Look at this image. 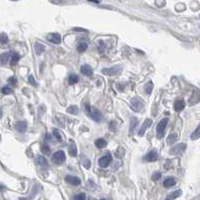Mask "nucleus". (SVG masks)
<instances>
[{
	"instance_id": "obj_41",
	"label": "nucleus",
	"mask_w": 200,
	"mask_h": 200,
	"mask_svg": "<svg viewBox=\"0 0 200 200\" xmlns=\"http://www.w3.org/2000/svg\"><path fill=\"white\" fill-rule=\"evenodd\" d=\"M2 118V108L0 107V119Z\"/></svg>"
},
{
	"instance_id": "obj_34",
	"label": "nucleus",
	"mask_w": 200,
	"mask_h": 200,
	"mask_svg": "<svg viewBox=\"0 0 200 200\" xmlns=\"http://www.w3.org/2000/svg\"><path fill=\"white\" fill-rule=\"evenodd\" d=\"M53 136L55 137V139L58 140V142H61L63 141V138H61L60 134H59V132L56 130V129H53Z\"/></svg>"
},
{
	"instance_id": "obj_36",
	"label": "nucleus",
	"mask_w": 200,
	"mask_h": 200,
	"mask_svg": "<svg viewBox=\"0 0 200 200\" xmlns=\"http://www.w3.org/2000/svg\"><path fill=\"white\" fill-rule=\"evenodd\" d=\"M160 178H161V173L160 172H155L152 175V180H154V181H157Z\"/></svg>"
},
{
	"instance_id": "obj_15",
	"label": "nucleus",
	"mask_w": 200,
	"mask_h": 200,
	"mask_svg": "<svg viewBox=\"0 0 200 200\" xmlns=\"http://www.w3.org/2000/svg\"><path fill=\"white\" fill-rule=\"evenodd\" d=\"M175 184H176V180H175V179H174L173 177H168V178H166L165 180H164V182H163L164 187H166V188L172 187V186L175 185Z\"/></svg>"
},
{
	"instance_id": "obj_16",
	"label": "nucleus",
	"mask_w": 200,
	"mask_h": 200,
	"mask_svg": "<svg viewBox=\"0 0 200 200\" xmlns=\"http://www.w3.org/2000/svg\"><path fill=\"white\" fill-rule=\"evenodd\" d=\"M199 92L198 91H195L193 93V95L191 96V98H190V100H189V104L190 105H195V104H197V103L199 102Z\"/></svg>"
},
{
	"instance_id": "obj_9",
	"label": "nucleus",
	"mask_w": 200,
	"mask_h": 200,
	"mask_svg": "<svg viewBox=\"0 0 200 200\" xmlns=\"http://www.w3.org/2000/svg\"><path fill=\"white\" fill-rule=\"evenodd\" d=\"M14 127L15 129H16V131H18L19 133H24L27 129V123L24 121H19L15 124Z\"/></svg>"
},
{
	"instance_id": "obj_29",
	"label": "nucleus",
	"mask_w": 200,
	"mask_h": 200,
	"mask_svg": "<svg viewBox=\"0 0 200 200\" xmlns=\"http://www.w3.org/2000/svg\"><path fill=\"white\" fill-rule=\"evenodd\" d=\"M86 48H88V44L85 43V42H81L78 45V51L79 53H84V51L86 50Z\"/></svg>"
},
{
	"instance_id": "obj_7",
	"label": "nucleus",
	"mask_w": 200,
	"mask_h": 200,
	"mask_svg": "<svg viewBox=\"0 0 200 200\" xmlns=\"http://www.w3.org/2000/svg\"><path fill=\"white\" fill-rule=\"evenodd\" d=\"M47 39L54 44H59L61 42V36L58 33H50L49 35H47Z\"/></svg>"
},
{
	"instance_id": "obj_32",
	"label": "nucleus",
	"mask_w": 200,
	"mask_h": 200,
	"mask_svg": "<svg viewBox=\"0 0 200 200\" xmlns=\"http://www.w3.org/2000/svg\"><path fill=\"white\" fill-rule=\"evenodd\" d=\"M180 194H181V191L180 190H177V191H174L171 195H169L168 196V198L170 199V200H172V199H175V198H177L178 196H180Z\"/></svg>"
},
{
	"instance_id": "obj_8",
	"label": "nucleus",
	"mask_w": 200,
	"mask_h": 200,
	"mask_svg": "<svg viewBox=\"0 0 200 200\" xmlns=\"http://www.w3.org/2000/svg\"><path fill=\"white\" fill-rule=\"evenodd\" d=\"M81 74L85 75H86V76H93V74H94L93 69H92L89 64H84V65H81Z\"/></svg>"
},
{
	"instance_id": "obj_1",
	"label": "nucleus",
	"mask_w": 200,
	"mask_h": 200,
	"mask_svg": "<svg viewBox=\"0 0 200 200\" xmlns=\"http://www.w3.org/2000/svg\"><path fill=\"white\" fill-rule=\"evenodd\" d=\"M168 121H169L168 118H164V119H162L160 122H159V124L157 125L156 131H157V137L159 138V139H161V138L164 136V133H165V129H166Z\"/></svg>"
},
{
	"instance_id": "obj_17",
	"label": "nucleus",
	"mask_w": 200,
	"mask_h": 200,
	"mask_svg": "<svg viewBox=\"0 0 200 200\" xmlns=\"http://www.w3.org/2000/svg\"><path fill=\"white\" fill-rule=\"evenodd\" d=\"M34 49H35V53H36V54H42L43 51L45 50V47L43 44L39 43V42H35Z\"/></svg>"
},
{
	"instance_id": "obj_39",
	"label": "nucleus",
	"mask_w": 200,
	"mask_h": 200,
	"mask_svg": "<svg viewBox=\"0 0 200 200\" xmlns=\"http://www.w3.org/2000/svg\"><path fill=\"white\" fill-rule=\"evenodd\" d=\"M28 81L30 83V85H32V86H37L36 81H35V79L33 78V75H29V78H28Z\"/></svg>"
},
{
	"instance_id": "obj_20",
	"label": "nucleus",
	"mask_w": 200,
	"mask_h": 200,
	"mask_svg": "<svg viewBox=\"0 0 200 200\" xmlns=\"http://www.w3.org/2000/svg\"><path fill=\"white\" fill-rule=\"evenodd\" d=\"M36 163L42 167H47V160L43 156H39L36 159Z\"/></svg>"
},
{
	"instance_id": "obj_40",
	"label": "nucleus",
	"mask_w": 200,
	"mask_h": 200,
	"mask_svg": "<svg viewBox=\"0 0 200 200\" xmlns=\"http://www.w3.org/2000/svg\"><path fill=\"white\" fill-rule=\"evenodd\" d=\"M75 31H81V32H86V29H81V28H75Z\"/></svg>"
},
{
	"instance_id": "obj_12",
	"label": "nucleus",
	"mask_w": 200,
	"mask_h": 200,
	"mask_svg": "<svg viewBox=\"0 0 200 200\" xmlns=\"http://www.w3.org/2000/svg\"><path fill=\"white\" fill-rule=\"evenodd\" d=\"M151 125H152V120H151V119H147V120H145V122L143 123V125H142L141 129H140L139 135H140V136H143V135H144L145 131H146L149 127H151Z\"/></svg>"
},
{
	"instance_id": "obj_37",
	"label": "nucleus",
	"mask_w": 200,
	"mask_h": 200,
	"mask_svg": "<svg viewBox=\"0 0 200 200\" xmlns=\"http://www.w3.org/2000/svg\"><path fill=\"white\" fill-rule=\"evenodd\" d=\"M83 165L86 168V169H89L91 167V162L90 160H88L86 158H83Z\"/></svg>"
},
{
	"instance_id": "obj_22",
	"label": "nucleus",
	"mask_w": 200,
	"mask_h": 200,
	"mask_svg": "<svg viewBox=\"0 0 200 200\" xmlns=\"http://www.w3.org/2000/svg\"><path fill=\"white\" fill-rule=\"evenodd\" d=\"M7 43H8V36L5 33H1L0 34V44L2 47H5V45H7Z\"/></svg>"
},
{
	"instance_id": "obj_13",
	"label": "nucleus",
	"mask_w": 200,
	"mask_h": 200,
	"mask_svg": "<svg viewBox=\"0 0 200 200\" xmlns=\"http://www.w3.org/2000/svg\"><path fill=\"white\" fill-rule=\"evenodd\" d=\"M185 108V102L183 100H177L174 103V110L176 112H181Z\"/></svg>"
},
{
	"instance_id": "obj_26",
	"label": "nucleus",
	"mask_w": 200,
	"mask_h": 200,
	"mask_svg": "<svg viewBox=\"0 0 200 200\" xmlns=\"http://www.w3.org/2000/svg\"><path fill=\"white\" fill-rule=\"evenodd\" d=\"M66 112L69 113V114H73V115H76L79 113V109H78V107H75V106H70L68 108V110H66Z\"/></svg>"
},
{
	"instance_id": "obj_27",
	"label": "nucleus",
	"mask_w": 200,
	"mask_h": 200,
	"mask_svg": "<svg viewBox=\"0 0 200 200\" xmlns=\"http://www.w3.org/2000/svg\"><path fill=\"white\" fill-rule=\"evenodd\" d=\"M152 91H153V83L152 81H149V83L145 86V92H146V94L150 95L152 93Z\"/></svg>"
},
{
	"instance_id": "obj_23",
	"label": "nucleus",
	"mask_w": 200,
	"mask_h": 200,
	"mask_svg": "<svg viewBox=\"0 0 200 200\" xmlns=\"http://www.w3.org/2000/svg\"><path fill=\"white\" fill-rule=\"evenodd\" d=\"M95 144H96V146H97V147L99 148V149H103V148H104V147H106L107 142H106L104 139H98V140H96Z\"/></svg>"
},
{
	"instance_id": "obj_3",
	"label": "nucleus",
	"mask_w": 200,
	"mask_h": 200,
	"mask_svg": "<svg viewBox=\"0 0 200 200\" xmlns=\"http://www.w3.org/2000/svg\"><path fill=\"white\" fill-rule=\"evenodd\" d=\"M122 71V68L120 65H116V66H112V68L109 69H103L102 73L107 75H116L118 74H120Z\"/></svg>"
},
{
	"instance_id": "obj_44",
	"label": "nucleus",
	"mask_w": 200,
	"mask_h": 200,
	"mask_svg": "<svg viewBox=\"0 0 200 200\" xmlns=\"http://www.w3.org/2000/svg\"><path fill=\"white\" fill-rule=\"evenodd\" d=\"M101 200H106V199H101Z\"/></svg>"
},
{
	"instance_id": "obj_42",
	"label": "nucleus",
	"mask_w": 200,
	"mask_h": 200,
	"mask_svg": "<svg viewBox=\"0 0 200 200\" xmlns=\"http://www.w3.org/2000/svg\"><path fill=\"white\" fill-rule=\"evenodd\" d=\"M89 1H92V2H95V3H99V0H89Z\"/></svg>"
},
{
	"instance_id": "obj_5",
	"label": "nucleus",
	"mask_w": 200,
	"mask_h": 200,
	"mask_svg": "<svg viewBox=\"0 0 200 200\" xmlns=\"http://www.w3.org/2000/svg\"><path fill=\"white\" fill-rule=\"evenodd\" d=\"M131 105H132V109L135 112H140L143 108V103L139 98H133L131 100Z\"/></svg>"
},
{
	"instance_id": "obj_6",
	"label": "nucleus",
	"mask_w": 200,
	"mask_h": 200,
	"mask_svg": "<svg viewBox=\"0 0 200 200\" xmlns=\"http://www.w3.org/2000/svg\"><path fill=\"white\" fill-rule=\"evenodd\" d=\"M112 161V156L110 155V154H108V155L104 156V157H102L100 158V160H99V165L102 167V168H106L110 165V163Z\"/></svg>"
},
{
	"instance_id": "obj_43",
	"label": "nucleus",
	"mask_w": 200,
	"mask_h": 200,
	"mask_svg": "<svg viewBox=\"0 0 200 200\" xmlns=\"http://www.w3.org/2000/svg\"><path fill=\"white\" fill-rule=\"evenodd\" d=\"M3 189H4V186L3 185H0V191H2Z\"/></svg>"
},
{
	"instance_id": "obj_18",
	"label": "nucleus",
	"mask_w": 200,
	"mask_h": 200,
	"mask_svg": "<svg viewBox=\"0 0 200 200\" xmlns=\"http://www.w3.org/2000/svg\"><path fill=\"white\" fill-rule=\"evenodd\" d=\"M177 139H178V135L177 134H171V135L168 136L167 140H166V143L168 145H173L174 143L177 142Z\"/></svg>"
},
{
	"instance_id": "obj_19",
	"label": "nucleus",
	"mask_w": 200,
	"mask_h": 200,
	"mask_svg": "<svg viewBox=\"0 0 200 200\" xmlns=\"http://www.w3.org/2000/svg\"><path fill=\"white\" fill-rule=\"evenodd\" d=\"M10 58V53H4L0 55V63L2 64H6Z\"/></svg>"
},
{
	"instance_id": "obj_30",
	"label": "nucleus",
	"mask_w": 200,
	"mask_h": 200,
	"mask_svg": "<svg viewBox=\"0 0 200 200\" xmlns=\"http://www.w3.org/2000/svg\"><path fill=\"white\" fill-rule=\"evenodd\" d=\"M19 58H20L19 54L14 53V54L12 55V58H11V61H10V64H11V65H15V64H16L18 63Z\"/></svg>"
},
{
	"instance_id": "obj_33",
	"label": "nucleus",
	"mask_w": 200,
	"mask_h": 200,
	"mask_svg": "<svg viewBox=\"0 0 200 200\" xmlns=\"http://www.w3.org/2000/svg\"><path fill=\"white\" fill-rule=\"evenodd\" d=\"M2 94L4 95H10V94H12L13 93V91L11 88H9V86H4V88L2 89Z\"/></svg>"
},
{
	"instance_id": "obj_14",
	"label": "nucleus",
	"mask_w": 200,
	"mask_h": 200,
	"mask_svg": "<svg viewBox=\"0 0 200 200\" xmlns=\"http://www.w3.org/2000/svg\"><path fill=\"white\" fill-rule=\"evenodd\" d=\"M89 117H91L92 119H93L94 121H96V122H100L102 120V114H101V112L98 111V110L92 111L91 112V115Z\"/></svg>"
},
{
	"instance_id": "obj_10",
	"label": "nucleus",
	"mask_w": 200,
	"mask_h": 200,
	"mask_svg": "<svg viewBox=\"0 0 200 200\" xmlns=\"http://www.w3.org/2000/svg\"><path fill=\"white\" fill-rule=\"evenodd\" d=\"M65 181L69 184H71V185H75V186L81 184V179L75 177V176H70V175L65 176Z\"/></svg>"
},
{
	"instance_id": "obj_28",
	"label": "nucleus",
	"mask_w": 200,
	"mask_h": 200,
	"mask_svg": "<svg viewBox=\"0 0 200 200\" xmlns=\"http://www.w3.org/2000/svg\"><path fill=\"white\" fill-rule=\"evenodd\" d=\"M137 125H138V119H136V118H132L131 119V128H130L131 134L133 133V131H134V129L136 128Z\"/></svg>"
},
{
	"instance_id": "obj_31",
	"label": "nucleus",
	"mask_w": 200,
	"mask_h": 200,
	"mask_svg": "<svg viewBox=\"0 0 200 200\" xmlns=\"http://www.w3.org/2000/svg\"><path fill=\"white\" fill-rule=\"evenodd\" d=\"M40 151H42V153L45 154V155H47V154L50 153V148L47 145L43 144V145H42V147H40Z\"/></svg>"
},
{
	"instance_id": "obj_35",
	"label": "nucleus",
	"mask_w": 200,
	"mask_h": 200,
	"mask_svg": "<svg viewBox=\"0 0 200 200\" xmlns=\"http://www.w3.org/2000/svg\"><path fill=\"white\" fill-rule=\"evenodd\" d=\"M73 200H86V194L85 193H80L78 195H75Z\"/></svg>"
},
{
	"instance_id": "obj_21",
	"label": "nucleus",
	"mask_w": 200,
	"mask_h": 200,
	"mask_svg": "<svg viewBox=\"0 0 200 200\" xmlns=\"http://www.w3.org/2000/svg\"><path fill=\"white\" fill-rule=\"evenodd\" d=\"M69 152L71 156H76L78 155V149H76V147H75V143H71L70 146L69 147Z\"/></svg>"
},
{
	"instance_id": "obj_25",
	"label": "nucleus",
	"mask_w": 200,
	"mask_h": 200,
	"mask_svg": "<svg viewBox=\"0 0 200 200\" xmlns=\"http://www.w3.org/2000/svg\"><path fill=\"white\" fill-rule=\"evenodd\" d=\"M199 137H200V127L198 126L196 128V130L191 134V139L192 140H197V139H199Z\"/></svg>"
},
{
	"instance_id": "obj_11",
	"label": "nucleus",
	"mask_w": 200,
	"mask_h": 200,
	"mask_svg": "<svg viewBox=\"0 0 200 200\" xmlns=\"http://www.w3.org/2000/svg\"><path fill=\"white\" fill-rule=\"evenodd\" d=\"M158 159V153L156 151H151L144 157V160L148 162H154Z\"/></svg>"
},
{
	"instance_id": "obj_24",
	"label": "nucleus",
	"mask_w": 200,
	"mask_h": 200,
	"mask_svg": "<svg viewBox=\"0 0 200 200\" xmlns=\"http://www.w3.org/2000/svg\"><path fill=\"white\" fill-rule=\"evenodd\" d=\"M78 81H79V76H78V75H75V74L69 75V83L70 85L76 84Z\"/></svg>"
},
{
	"instance_id": "obj_38",
	"label": "nucleus",
	"mask_w": 200,
	"mask_h": 200,
	"mask_svg": "<svg viewBox=\"0 0 200 200\" xmlns=\"http://www.w3.org/2000/svg\"><path fill=\"white\" fill-rule=\"evenodd\" d=\"M8 83H9L10 85H12V86H16V84H17V79L14 78V76H11V78L8 79Z\"/></svg>"
},
{
	"instance_id": "obj_2",
	"label": "nucleus",
	"mask_w": 200,
	"mask_h": 200,
	"mask_svg": "<svg viewBox=\"0 0 200 200\" xmlns=\"http://www.w3.org/2000/svg\"><path fill=\"white\" fill-rule=\"evenodd\" d=\"M53 161L58 164V165H61L65 161V154L64 151H58L53 155Z\"/></svg>"
},
{
	"instance_id": "obj_4",
	"label": "nucleus",
	"mask_w": 200,
	"mask_h": 200,
	"mask_svg": "<svg viewBox=\"0 0 200 200\" xmlns=\"http://www.w3.org/2000/svg\"><path fill=\"white\" fill-rule=\"evenodd\" d=\"M186 144H184V143H181V144H178L176 146H174L171 148L170 150V154L171 155H179V154L183 153L186 149Z\"/></svg>"
}]
</instances>
